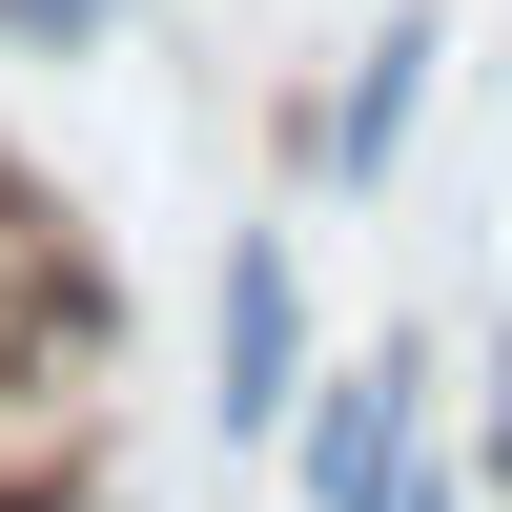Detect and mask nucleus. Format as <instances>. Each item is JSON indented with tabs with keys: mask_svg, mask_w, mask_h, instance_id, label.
Masks as SVG:
<instances>
[{
	"mask_svg": "<svg viewBox=\"0 0 512 512\" xmlns=\"http://www.w3.org/2000/svg\"><path fill=\"white\" fill-rule=\"evenodd\" d=\"M308 390V308H287V246H226V410Z\"/></svg>",
	"mask_w": 512,
	"mask_h": 512,
	"instance_id": "f257e3e1",
	"label": "nucleus"
},
{
	"mask_svg": "<svg viewBox=\"0 0 512 512\" xmlns=\"http://www.w3.org/2000/svg\"><path fill=\"white\" fill-rule=\"evenodd\" d=\"M410 103H431V21H390V41H369V82H349V123H328V164H349V185H390Z\"/></svg>",
	"mask_w": 512,
	"mask_h": 512,
	"instance_id": "f03ea898",
	"label": "nucleus"
},
{
	"mask_svg": "<svg viewBox=\"0 0 512 512\" xmlns=\"http://www.w3.org/2000/svg\"><path fill=\"white\" fill-rule=\"evenodd\" d=\"M328 512H451V451H410V431H390V451H369V472L328 492Z\"/></svg>",
	"mask_w": 512,
	"mask_h": 512,
	"instance_id": "7ed1b4c3",
	"label": "nucleus"
},
{
	"mask_svg": "<svg viewBox=\"0 0 512 512\" xmlns=\"http://www.w3.org/2000/svg\"><path fill=\"white\" fill-rule=\"evenodd\" d=\"M82 21H103V0H0V41H82Z\"/></svg>",
	"mask_w": 512,
	"mask_h": 512,
	"instance_id": "20e7f679",
	"label": "nucleus"
},
{
	"mask_svg": "<svg viewBox=\"0 0 512 512\" xmlns=\"http://www.w3.org/2000/svg\"><path fill=\"white\" fill-rule=\"evenodd\" d=\"M0 512H41V492H0Z\"/></svg>",
	"mask_w": 512,
	"mask_h": 512,
	"instance_id": "39448f33",
	"label": "nucleus"
}]
</instances>
